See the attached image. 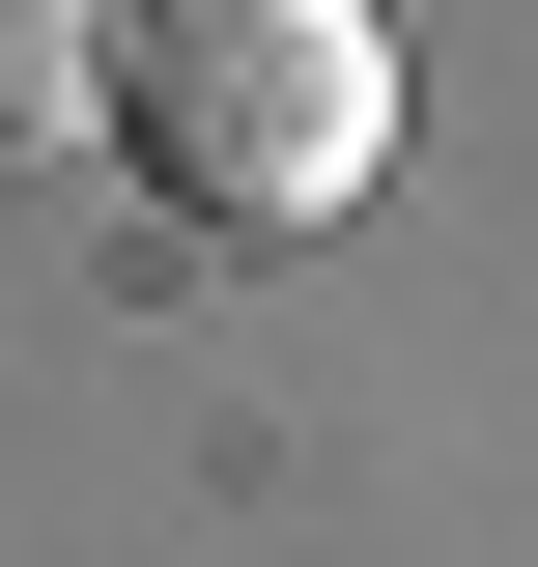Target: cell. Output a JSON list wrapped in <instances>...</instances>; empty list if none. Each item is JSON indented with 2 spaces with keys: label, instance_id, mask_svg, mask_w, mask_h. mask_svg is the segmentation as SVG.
Segmentation results:
<instances>
[{
  "label": "cell",
  "instance_id": "6da1fadb",
  "mask_svg": "<svg viewBox=\"0 0 538 567\" xmlns=\"http://www.w3.org/2000/svg\"><path fill=\"white\" fill-rule=\"evenodd\" d=\"M114 171L170 227H340L397 171V0H114Z\"/></svg>",
  "mask_w": 538,
  "mask_h": 567
},
{
  "label": "cell",
  "instance_id": "7a4b0ae2",
  "mask_svg": "<svg viewBox=\"0 0 538 567\" xmlns=\"http://www.w3.org/2000/svg\"><path fill=\"white\" fill-rule=\"evenodd\" d=\"M29 142H114V0H0V171Z\"/></svg>",
  "mask_w": 538,
  "mask_h": 567
}]
</instances>
